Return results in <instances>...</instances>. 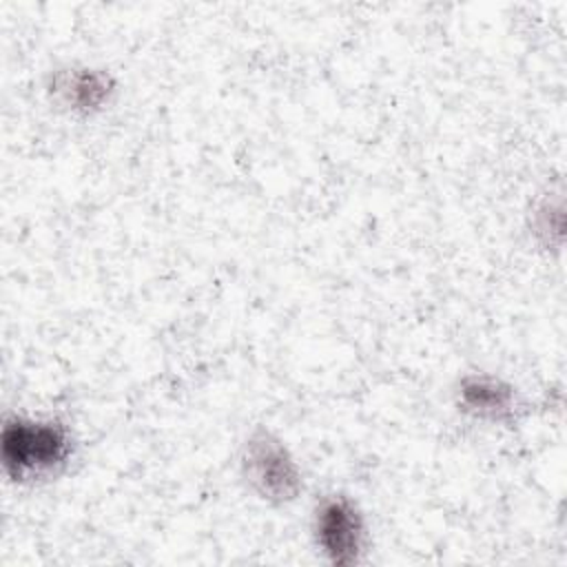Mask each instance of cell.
Returning <instances> with one entry per match:
<instances>
[{
  "mask_svg": "<svg viewBox=\"0 0 567 567\" xmlns=\"http://www.w3.org/2000/svg\"><path fill=\"white\" fill-rule=\"evenodd\" d=\"M71 454L69 432L53 421H33L16 416L2 430L4 470L13 478L51 472Z\"/></svg>",
  "mask_w": 567,
  "mask_h": 567,
  "instance_id": "6da1fadb",
  "label": "cell"
},
{
  "mask_svg": "<svg viewBox=\"0 0 567 567\" xmlns=\"http://www.w3.org/2000/svg\"><path fill=\"white\" fill-rule=\"evenodd\" d=\"M244 474L248 483L261 494V498L275 503H288L301 492V472L288 447L270 432H255L241 456Z\"/></svg>",
  "mask_w": 567,
  "mask_h": 567,
  "instance_id": "7a4b0ae2",
  "label": "cell"
},
{
  "mask_svg": "<svg viewBox=\"0 0 567 567\" xmlns=\"http://www.w3.org/2000/svg\"><path fill=\"white\" fill-rule=\"evenodd\" d=\"M363 516L348 496H326L315 512V536L337 565H350L363 549Z\"/></svg>",
  "mask_w": 567,
  "mask_h": 567,
  "instance_id": "3957f363",
  "label": "cell"
},
{
  "mask_svg": "<svg viewBox=\"0 0 567 567\" xmlns=\"http://www.w3.org/2000/svg\"><path fill=\"white\" fill-rule=\"evenodd\" d=\"M458 394H461V403L465 405V410H470L478 416L503 419V416L512 414V405H514L512 388L489 374L465 377L461 381Z\"/></svg>",
  "mask_w": 567,
  "mask_h": 567,
  "instance_id": "277c9868",
  "label": "cell"
},
{
  "mask_svg": "<svg viewBox=\"0 0 567 567\" xmlns=\"http://www.w3.org/2000/svg\"><path fill=\"white\" fill-rule=\"evenodd\" d=\"M60 89H62L66 102L73 104V109H82V111L97 109L111 91L109 78L97 71H91V69L75 71L73 75H66V80L62 82Z\"/></svg>",
  "mask_w": 567,
  "mask_h": 567,
  "instance_id": "5b68a950",
  "label": "cell"
}]
</instances>
